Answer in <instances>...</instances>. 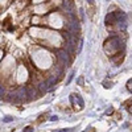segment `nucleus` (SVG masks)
<instances>
[{
  "label": "nucleus",
  "mask_w": 132,
  "mask_h": 132,
  "mask_svg": "<svg viewBox=\"0 0 132 132\" xmlns=\"http://www.w3.org/2000/svg\"><path fill=\"white\" fill-rule=\"evenodd\" d=\"M89 3H90V4L93 5V4H94V0H89Z\"/></svg>",
  "instance_id": "obj_1"
}]
</instances>
